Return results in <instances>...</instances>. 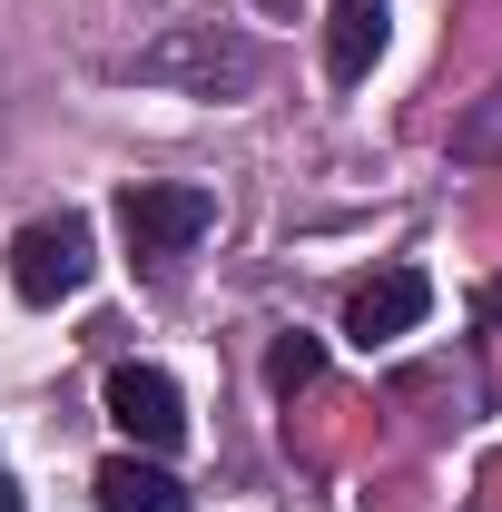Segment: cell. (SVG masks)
<instances>
[{
    "instance_id": "cell-9",
    "label": "cell",
    "mask_w": 502,
    "mask_h": 512,
    "mask_svg": "<svg viewBox=\"0 0 502 512\" xmlns=\"http://www.w3.org/2000/svg\"><path fill=\"white\" fill-rule=\"evenodd\" d=\"M315 365H325V345H315V335H286V345L266 355V384H276V394H296V384H315Z\"/></svg>"
},
{
    "instance_id": "cell-4",
    "label": "cell",
    "mask_w": 502,
    "mask_h": 512,
    "mask_svg": "<svg viewBox=\"0 0 502 512\" xmlns=\"http://www.w3.org/2000/svg\"><path fill=\"white\" fill-rule=\"evenodd\" d=\"M434 316V286H424V266H384V276H365L355 296H345V335L375 355V345H394V335H414V325Z\"/></svg>"
},
{
    "instance_id": "cell-6",
    "label": "cell",
    "mask_w": 502,
    "mask_h": 512,
    "mask_svg": "<svg viewBox=\"0 0 502 512\" xmlns=\"http://www.w3.org/2000/svg\"><path fill=\"white\" fill-rule=\"evenodd\" d=\"M89 493H99V512H188V483L168 463H138V453H109Z\"/></svg>"
},
{
    "instance_id": "cell-8",
    "label": "cell",
    "mask_w": 502,
    "mask_h": 512,
    "mask_svg": "<svg viewBox=\"0 0 502 512\" xmlns=\"http://www.w3.org/2000/svg\"><path fill=\"white\" fill-rule=\"evenodd\" d=\"M453 158H463V168H502V89H483V99L453 119Z\"/></svg>"
},
{
    "instance_id": "cell-10",
    "label": "cell",
    "mask_w": 502,
    "mask_h": 512,
    "mask_svg": "<svg viewBox=\"0 0 502 512\" xmlns=\"http://www.w3.org/2000/svg\"><path fill=\"white\" fill-rule=\"evenodd\" d=\"M0 512H10V503H0Z\"/></svg>"
},
{
    "instance_id": "cell-1",
    "label": "cell",
    "mask_w": 502,
    "mask_h": 512,
    "mask_svg": "<svg viewBox=\"0 0 502 512\" xmlns=\"http://www.w3.org/2000/svg\"><path fill=\"white\" fill-rule=\"evenodd\" d=\"M128 79H148V89H197V99H247L256 79H266V50H256L247 30H217V20H178V30H158Z\"/></svg>"
},
{
    "instance_id": "cell-3",
    "label": "cell",
    "mask_w": 502,
    "mask_h": 512,
    "mask_svg": "<svg viewBox=\"0 0 502 512\" xmlns=\"http://www.w3.org/2000/svg\"><path fill=\"white\" fill-rule=\"evenodd\" d=\"M89 266H99V247H89V217H30L20 237H10V286L30 296V306H60V296H79L89 286Z\"/></svg>"
},
{
    "instance_id": "cell-7",
    "label": "cell",
    "mask_w": 502,
    "mask_h": 512,
    "mask_svg": "<svg viewBox=\"0 0 502 512\" xmlns=\"http://www.w3.org/2000/svg\"><path fill=\"white\" fill-rule=\"evenodd\" d=\"M375 50H384V0H335L325 10V79L355 89L375 69Z\"/></svg>"
},
{
    "instance_id": "cell-2",
    "label": "cell",
    "mask_w": 502,
    "mask_h": 512,
    "mask_svg": "<svg viewBox=\"0 0 502 512\" xmlns=\"http://www.w3.org/2000/svg\"><path fill=\"white\" fill-rule=\"evenodd\" d=\"M207 227H217V197L188 188V178H138V188H119V237H128V256H188Z\"/></svg>"
},
{
    "instance_id": "cell-5",
    "label": "cell",
    "mask_w": 502,
    "mask_h": 512,
    "mask_svg": "<svg viewBox=\"0 0 502 512\" xmlns=\"http://www.w3.org/2000/svg\"><path fill=\"white\" fill-rule=\"evenodd\" d=\"M109 424H119L128 444L168 453L178 434H188V394L158 375V365H109Z\"/></svg>"
}]
</instances>
